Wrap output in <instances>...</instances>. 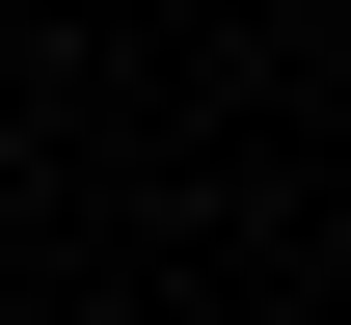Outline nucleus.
<instances>
[{"mask_svg": "<svg viewBox=\"0 0 351 325\" xmlns=\"http://www.w3.org/2000/svg\"><path fill=\"white\" fill-rule=\"evenodd\" d=\"M0 325H27V298H0Z\"/></svg>", "mask_w": 351, "mask_h": 325, "instance_id": "nucleus-1", "label": "nucleus"}]
</instances>
